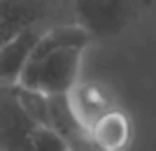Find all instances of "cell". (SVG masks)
I'll return each mask as SVG.
<instances>
[{
    "label": "cell",
    "instance_id": "6",
    "mask_svg": "<svg viewBox=\"0 0 156 151\" xmlns=\"http://www.w3.org/2000/svg\"><path fill=\"white\" fill-rule=\"evenodd\" d=\"M68 98H70L72 109H75L77 118L82 121V125H84L86 130H91V125L96 123L103 114L114 109L110 91H107L103 84H96V81H79V84L68 93Z\"/></svg>",
    "mask_w": 156,
    "mask_h": 151
},
{
    "label": "cell",
    "instance_id": "7",
    "mask_svg": "<svg viewBox=\"0 0 156 151\" xmlns=\"http://www.w3.org/2000/svg\"><path fill=\"white\" fill-rule=\"evenodd\" d=\"M89 135L107 151H124L130 142V118L114 107L91 125Z\"/></svg>",
    "mask_w": 156,
    "mask_h": 151
},
{
    "label": "cell",
    "instance_id": "4",
    "mask_svg": "<svg viewBox=\"0 0 156 151\" xmlns=\"http://www.w3.org/2000/svg\"><path fill=\"white\" fill-rule=\"evenodd\" d=\"M37 128L21 105L16 88H0V151H35L33 135Z\"/></svg>",
    "mask_w": 156,
    "mask_h": 151
},
{
    "label": "cell",
    "instance_id": "11",
    "mask_svg": "<svg viewBox=\"0 0 156 151\" xmlns=\"http://www.w3.org/2000/svg\"><path fill=\"white\" fill-rule=\"evenodd\" d=\"M68 146H70V151H107V149H103V146L98 144V142H93V137L89 135V132L82 135V137L70 139Z\"/></svg>",
    "mask_w": 156,
    "mask_h": 151
},
{
    "label": "cell",
    "instance_id": "10",
    "mask_svg": "<svg viewBox=\"0 0 156 151\" xmlns=\"http://www.w3.org/2000/svg\"><path fill=\"white\" fill-rule=\"evenodd\" d=\"M33 149L35 151H70V146H68V139L61 137L58 132L40 125L33 135Z\"/></svg>",
    "mask_w": 156,
    "mask_h": 151
},
{
    "label": "cell",
    "instance_id": "2",
    "mask_svg": "<svg viewBox=\"0 0 156 151\" xmlns=\"http://www.w3.org/2000/svg\"><path fill=\"white\" fill-rule=\"evenodd\" d=\"M84 49H58L47 56L33 58L19 86L42 95H68L79 84Z\"/></svg>",
    "mask_w": 156,
    "mask_h": 151
},
{
    "label": "cell",
    "instance_id": "3",
    "mask_svg": "<svg viewBox=\"0 0 156 151\" xmlns=\"http://www.w3.org/2000/svg\"><path fill=\"white\" fill-rule=\"evenodd\" d=\"M137 0H75L77 26L91 39L117 37L137 19Z\"/></svg>",
    "mask_w": 156,
    "mask_h": 151
},
{
    "label": "cell",
    "instance_id": "9",
    "mask_svg": "<svg viewBox=\"0 0 156 151\" xmlns=\"http://www.w3.org/2000/svg\"><path fill=\"white\" fill-rule=\"evenodd\" d=\"M16 88V95H19L21 105L26 109V114L42 128H49V107H47V95L35 91H28V88H21V86H14Z\"/></svg>",
    "mask_w": 156,
    "mask_h": 151
},
{
    "label": "cell",
    "instance_id": "1",
    "mask_svg": "<svg viewBox=\"0 0 156 151\" xmlns=\"http://www.w3.org/2000/svg\"><path fill=\"white\" fill-rule=\"evenodd\" d=\"M61 26H77L75 0H0V46L33 28Z\"/></svg>",
    "mask_w": 156,
    "mask_h": 151
},
{
    "label": "cell",
    "instance_id": "8",
    "mask_svg": "<svg viewBox=\"0 0 156 151\" xmlns=\"http://www.w3.org/2000/svg\"><path fill=\"white\" fill-rule=\"evenodd\" d=\"M47 107H49V128L68 142L89 132L77 118L68 95H47Z\"/></svg>",
    "mask_w": 156,
    "mask_h": 151
},
{
    "label": "cell",
    "instance_id": "5",
    "mask_svg": "<svg viewBox=\"0 0 156 151\" xmlns=\"http://www.w3.org/2000/svg\"><path fill=\"white\" fill-rule=\"evenodd\" d=\"M47 30L33 28V30L16 35L14 39H9L0 46V88L19 86L21 77H23L28 63L33 58V51H35L40 37Z\"/></svg>",
    "mask_w": 156,
    "mask_h": 151
}]
</instances>
